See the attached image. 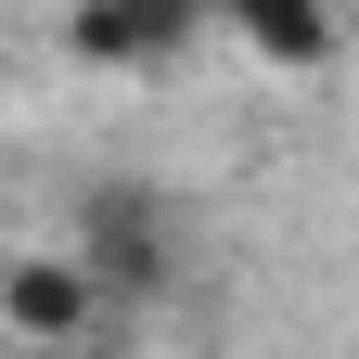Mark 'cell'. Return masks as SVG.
<instances>
[{
    "label": "cell",
    "mask_w": 359,
    "mask_h": 359,
    "mask_svg": "<svg viewBox=\"0 0 359 359\" xmlns=\"http://www.w3.org/2000/svg\"><path fill=\"white\" fill-rule=\"evenodd\" d=\"M116 321H128V308H116V283H103L77 244L0 269V346H26V359H77V346H103Z\"/></svg>",
    "instance_id": "cell-1"
},
{
    "label": "cell",
    "mask_w": 359,
    "mask_h": 359,
    "mask_svg": "<svg viewBox=\"0 0 359 359\" xmlns=\"http://www.w3.org/2000/svg\"><path fill=\"white\" fill-rule=\"evenodd\" d=\"M205 26H231L218 0H77L65 39H77V65H103V77H167L180 52H205Z\"/></svg>",
    "instance_id": "cell-2"
},
{
    "label": "cell",
    "mask_w": 359,
    "mask_h": 359,
    "mask_svg": "<svg viewBox=\"0 0 359 359\" xmlns=\"http://www.w3.org/2000/svg\"><path fill=\"white\" fill-rule=\"evenodd\" d=\"M77 257L116 283V308H154L180 283V244H167V205L154 193H128V180H103V193L77 205Z\"/></svg>",
    "instance_id": "cell-3"
},
{
    "label": "cell",
    "mask_w": 359,
    "mask_h": 359,
    "mask_svg": "<svg viewBox=\"0 0 359 359\" xmlns=\"http://www.w3.org/2000/svg\"><path fill=\"white\" fill-rule=\"evenodd\" d=\"M218 13H231V39H244L257 65H283V77H321L359 0H218Z\"/></svg>",
    "instance_id": "cell-4"
}]
</instances>
